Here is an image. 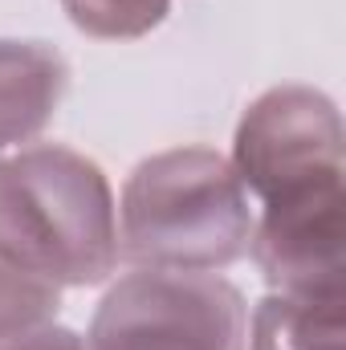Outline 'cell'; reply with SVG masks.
I'll return each instance as SVG.
<instances>
[{
    "instance_id": "ba28073f",
    "label": "cell",
    "mask_w": 346,
    "mask_h": 350,
    "mask_svg": "<svg viewBox=\"0 0 346 350\" xmlns=\"http://www.w3.org/2000/svg\"><path fill=\"white\" fill-rule=\"evenodd\" d=\"M66 21L98 41H139L159 29L172 0H57Z\"/></svg>"
},
{
    "instance_id": "7a4b0ae2",
    "label": "cell",
    "mask_w": 346,
    "mask_h": 350,
    "mask_svg": "<svg viewBox=\"0 0 346 350\" xmlns=\"http://www.w3.org/2000/svg\"><path fill=\"white\" fill-rule=\"evenodd\" d=\"M118 200V261L159 273H224L249 253L253 200L228 155L172 147L127 175Z\"/></svg>"
},
{
    "instance_id": "6da1fadb",
    "label": "cell",
    "mask_w": 346,
    "mask_h": 350,
    "mask_svg": "<svg viewBox=\"0 0 346 350\" xmlns=\"http://www.w3.org/2000/svg\"><path fill=\"white\" fill-rule=\"evenodd\" d=\"M0 253L57 289L106 285L122 265L106 172L62 143L0 155Z\"/></svg>"
},
{
    "instance_id": "52a82bcc",
    "label": "cell",
    "mask_w": 346,
    "mask_h": 350,
    "mask_svg": "<svg viewBox=\"0 0 346 350\" xmlns=\"http://www.w3.org/2000/svg\"><path fill=\"white\" fill-rule=\"evenodd\" d=\"M249 350H346V297L269 289L249 310Z\"/></svg>"
},
{
    "instance_id": "5b68a950",
    "label": "cell",
    "mask_w": 346,
    "mask_h": 350,
    "mask_svg": "<svg viewBox=\"0 0 346 350\" xmlns=\"http://www.w3.org/2000/svg\"><path fill=\"white\" fill-rule=\"evenodd\" d=\"M346 200L343 187H322L297 200L253 208L249 253L277 293L346 297Z\"/></svg>"
},
{
    "instance_id": "277c9868",
    "label": "cell",
    "mask_w": 346,
    "mask_h": 350,
    "mask_svg": "<svg viewBox=\"0 0 346 350\" xmlns=\"http://www.w3.org/2000/svg\"><path fill=\"white\" fill-rule=\"evenodd\" d=\"M343 114L314 86H273L257 94L232 135V172L253 208L343 187Z\"/></svg>"
},
{
    "instance_id": "9c48e42d",
    "label": "cell",
    "mask_w": 346,
    "mask_h": 350,
    "mask_svg": "<svg viewBox=\"0 0 346 350\" xmlns=\"http://www.w3.org/2000/svg\"><path fill=\"white\" fill-rule=\"evenodd\" d=\"M62 289L0 253V342L16 338L25 330H37L45 322H57Z\"/></svg>"
},
{
    "instance_id": "8992f818",
    "label": "cell",
    "mask_w": 346,
    "mask_h": 350,
    "mask_svg": "<svg viewBox=\"0 0 346 350\" xmlns=\"http://www.w3.org/2000/svg\"><path fill=\"white\" fill-rule=\"evenodd\" d=\"M70 90L66 57L45 41L0 37V155L33 147Z\"/></svg>"
},
{
    "instance_id": "3957f363",
    "label": "cell",
    "mask_w": 346,
    "mask_h": 350,
    "mask_svg": "<svg viewBox=\"0 0 346 350\" xmlns=\"http://www.w3.org/2000/svg\"><path fill=\"white\" fill-rule=\"evenodd\" d=\"M86 350H249V301L220 273L131 269L102 293Z\"/></svg>"
},
{
    "instance_id": "30bf717a",
    "label": "cell",
    "mask_w": 346,
    "mask_h": 350,
    "mask_svg": "<svg viewBox=\"0 0 346 350\" xmlns=\"http://www.w3.org/2000/svg\"><path fill=\"white\" fill-rule=\"evenodd\" d=\"M0 350H86V338L62 322H45L37 330H25L16 338H4Z\"/></svg>"
}]
</instances>
